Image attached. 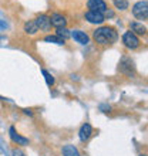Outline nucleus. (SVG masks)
Listing matches in <instances>:
<instances>
[{
  "label": "nucleus",
  "mask_w": 148,
  "mask_h": 156,
  "mask_svg": "<svg viewBox=\"0 0 148 156\" xmlns=\"http://www.w3.org/2000/svg\"><path fill=\"white\" fill-rule=\"evenodd\" d=\"M130 31H132V33L138 34V36H145L147 34V27H145L142 23H138V21H132V23H130Z\"/></svg>",
  "instance_id": "f8f14e48"
},
{
  "label": "nucleus",
  "mask_w": 148,
  "mask_h": 156,
  "mask_svg": "<svg viewBox=\"0 0 148 156\" xmlns=\"http://www.w3.org/2000/svg\"><path fill=\"white\" fill-rule=\"evenodd\" d=\"M12 155H13V156H26V153L23 152L21 149H16V148H14V149L12 151Z\"/></svg>",
  "instance_id": "6ab92c4d"
},
{
  "label": "nucleus",
  "mask_w": 148,
  "mask_h": 156,
  "mask_svg": "<svg viewBox=\"0 0 148 156\" xmlns=\"http://www.w3.org/2000/svg\"><path fill=\"white\" fill-rule=\"evenodd\" d=\"M50 17V23L51 26H54L56 29H64L67 26V19L60 13H53Z\"/></svg>",
  "instance_id": "6e6552de"
},
{
  "label": "nucleus",
  "mask_w": 148,
  "mask_h": 156,
  "mask_svg": "<svg viewBox=\"0 0 148 156\" xmlns=\"http://www.w3.org/2000/svg\"><path fill=\"white\" fill-rule=\"evenodd\" d=\"M44 41H47V43H54V44H66V40H63V38L57 37V36H46L44 37Z\"/></svg>",
  "instance_id": "dca6fc26"
},
{
  "label": "nucleus",
  "mask_w": 148,
  "mask_h": 156,
  "mask_svg": "<svg viewBox=\"0 0 148 156\" xmlns=\"http://www.w3.org/2000/svg\"><path fill=\"white\" fill-rule=\"evenodd\" d=\"M23 112H24L26 115H30V116L33 115V112H31V109H27V108H26V109H23Z\"/></svg>",
  "instance_id": "aec40b11"
},
{
  "label": "nucleus",
  "mask_w": 148,
  "mask_h": 156,
  "mask_svg": "<svg viewBox=\"0 0 148 156\" xmlns=\"http://www.w3.org/2000/svg\"><path fill=\"white\" fill-rule=\"evenodd\" d=\"M56 36H57V37H60V38H63V40H66V38L70 37V33H68V30L64 27V29H57Z\"/></svg>",
  "instance_id": "a211bd4d"
},
{
  "label": "nucleus",
  "mask_w": 148,
  "mask_h": 156,
  "mask_svg": "<svg viewBox=\"0 0 148 156\" xmlns=\"http://www.w3.org/2000/svg\"><path fill=\"white\" fill-rule=\"evenodd\" d=\"M113 3H114L115 9H118V10H121V12H125L128 9V0H113Z\"/></svg>",
  "instance_id": "2eb2a0df"
},
{
  "label": "nucleus",
  "mask_w": 148,
  "mask_h": 156,
  "mask_svg": "<svg viewBox=\"0 0 148 156\" xmlns=\"http://www.w3.org/2000/svg\"><path fill=\"white\" fill-rule=\"evenodd\" d=\"M34 21H36L39 30H41V31H49V30L51 29L50 17L47 16V14H40V16H37L36 19H34Z\"/></svg>",
  "instance_id": "0eeeda50"
},
{
  "label": "nucleus",
  "mask_w": 148,
  "mask_h": 156,
  "mask_svg": "<svg viewBox=\"0 0 148 156\" xmlns=\"http://www.w3.org/2000/svg\"><path fill=\"white\" fill-rule=\"evenodd\" d=\"M70 36L73 37V40L76 43H80V44L86 45L90 43V37H88V34L86 31H83V30H73L70 33Z\"/></svg>",
  "instance_id": "1a4fd4ad"
},
{
  "label": "nucleus",
  "mask_w": 148,
  "mask_h": 156,
  "mask_svg": "<svg viewBox=\"0 0 148 156\" xmlns=\"http://www.w3.org/2000/svg\"><path fill=\"white\" fill-rule=\"evenodd\" d=\"M140 156H147V153H141V155Z\"/></svg>",
  "instance_id": "4be33fe9"
},
{
  "label": "nucleus",
  "mask_w": 148,
  "mask_h": 156,
  "mask_svg": "<svg viewBox=\"0 0 148 156\" xmlns=\"http://www.w3.org/2000/svg\"><path fill=\"white\" fill-rule=\"evenodd\" d=\"M80 156H84V155H80Z\"/></svg>",
  "instance_id": "5701e85b"
},
{
  "label": "nucleus",
  "mask_w": 148,
  "mask_h": 156,
  "mask_svg": "<svg viewBox=\"0 0 148 156\" xmlns=\"http://www.w3.org/2000/svg\"><path fill=\"white\" fill-rule=\"evenodd\" d=\"M84 19H86L88 23H91V24H103L104 21H105V16H104L103 13L91 12V10L86 12V14H84Z\"/></svg>",
  "instance_id": "39448f33"
},
{
  "label": "nucleus",
  "mask_w": 148,
  "mask_h": 156,
  "mask_svg": "<svg viewBox=\"0 0 148 156\" xmlns=\"http://www.w3.org/2000/svg\"><path fill=\"white\" fill-rule=\"evenodd\" d=\"M93 38L100 45H110L114 44L115 41L118 40V33L111 26H103V27H98V29L94 30Z\"/></svg>",
  "instance_id": "f257e3e1"
},
{
  "label": "nucleus",
  "mask_w": 148,
  "mask_h": 156,
  "mask_svg": "<svg viewBox=\"0 0 148 156\" xmlns=\"http://www.w3.org/2000/svg\"><path fill=\"white\" fill-rule=\"evenodd\" d=\"M9 132H10V138H12V140L14 142V144L23 145V146L29 145V139H27V138H23L21 135H19L14 126H10V131H9Z\"/></svg>",
  "instance_id": "9b49d317"
},
{
  "label": "nucleus",
  "mask_w": 148,
  "mask_h": 156,
  "mask_svg": "<svg viewBox=\"0 0 148 156\" xmlns=\"http://www.w3.org/2000/svg\"><path fill=\"white\" fill-rule=\"evenodd\" d=\"M24 31L27 34H30V36H34V34H37V31H39V27H37L36 21L34 20H29L24 23Z\"/></svg>",
  "instance_id": "ddd939ff"
},
{
  "label": "nucleus",
  "mask_w": 148,
  "mask_h": 156,
  "mask_svg": "<svg viewBox=\"0 0 148 156\" xmlns=\"http://www.w3.org/2000/svg\"><path fill=\"white\" fill-rule=\"evenodd\" d=\"M61 153H63V156H80L78 149L76 148L74 145H66V146H63Z\"/></svg>",
  "instance_id": "4468645a"
},
{
  "label": "nucleus",
  "mask_w": 148,
  "mask_h": 156,
  "mask_svg": "<svg viewBox=\"0 0 148 156\" xmlns=\"http://www.w3.org/2000/svg\"><path fill=\"white\" fill-rule=\"evenodd\" d=\"M123 44L130 50H137L141 45V41L138 36H135L132 31H125L123 34Z\"/></svg>",
  "instance_id": "7ed1b4c3"
},
{
  "label": "nucleus",
  "mask_w": 148,
  "mask_h": 156,
  "mask_svg": "<svg viewBox=\"0 0 148 156\" xmlns=\"http://www.w3.org/2000/svg\"><path fill=\"white\" fill-rule=\"evenodd\" d=\"M87 7L90 9L91 12H98V13H105L108 10L107 3L104 0H88L87 2Z\"/></svg>",
  "instance_id": "423d86ee"
},
{
  "label": "nucleus",
  "mask_w": 148,
  "mask_h": 156,
  "mask_svg": "<svg viewBox=\"0 0 148 156\" xmlns=\"http://www.w3.org/2000/svg\"><path fill=\"white\" fill-rule=\"evenodd\" d=\"M4 27H6V24H4L3 21H0V29H4Z\"/></svg>",
  "instance_id": "412c9836"
},
{
  "label": "nucleus",
  "mask_w": 148,
  "mask_h": 156,
  "mask_svg": "<svg viewBox=\"0 0 148 156\" xmlns=\"http://www.w3.org/2000/svg\"><path fill=\"white\" fill-rule=\"evenodd\" d=\"M120 73L127 77H134L135 74V68H134V62L131 61V58L128 57H123L121 61H120Z\"/></svg>",
  "instance_id": "20e7f679"
},
{
  "label": "nucleus",
  "mask_w": 148,
  "mask_h": 156,
  "mask_svg": "<svg viewBox=\"0 0 148 156\" xmlns=\"http://www.w3.org/2000/svg\"><path fill=\"white\" fill-rule=\"evenodd\" d=\"M93 135V126H91L88 122L83 123L81 128H80V131H78V138L81 142H87V140L91 138Z\"/></svg>",
  "instance_id": "9d476101"
},
{
  "label": "nucleus",
  "mask_w": 148,
  "mask_h": 156,
  "mask_svg": "<svg viewBox=\"0 0 148 156\" xmlns=\"http://www.w3.org/2000/svg\"><path fill=\"white\" fill-rule=\"evenodd\" d=\"M2 99H3V98H2Z\"/></svg>",
  "instance_id": "b1692460"
},
{
  "label": "nucleus",
  "mask_w": 148,
  "mask_h": 156,
  "mask_svg": "<svg viewBox=\"0 0 148 156\" xmlns=\"http://www.w3.org/2000/svg\"><path fill=\"white\" fill-rule=\"evenodd\" d=\"M132 14L137 20H147L148 19V3L147 0H140L132 6Z\"/></svg>",
  "instance_id": "f03ea898"
},
{
  "label": "nucleus",
  "mask_w": 148,
  "mask_h": 156,
  "mask_svg": "<svg viewBox=\"0 0 148 156\" xmlns=\"http://www.w3.org/2000/svg\"><path fill=\"white\" fill-rule=\"evenodd\" d=\"M41 74L44 75V78H46V82H47V85L49 87H53L54 84H56V80H54V77L51 74H50L47 70H41Z\"/></svg>",
  "instance_id": "f3484780"
}]
</instances>
